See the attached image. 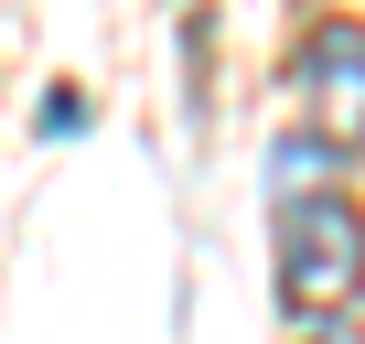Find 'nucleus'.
<instances>
[{"label":"nucleus","mask_w":365,"mask_h":344,"mask_svg":"<svg viewBox=\"0 0 365 344\" xmlns=\"http://www.w3.org/2000/svg\"><path fill=\"white\" fill-rule=\"evenodd\" d=\"M269 237H279V301H290L301 323L354 312V290H365V205H354V194L279 205V216H269Z\"/></svg>","instance_id":"f257e3e1"},{"label":"nucleus","mask_w":365,"mask_h":344,"mask_svg":"<svg viewBox=\"0 0 365 344\" xmlns=\"http://www.w3.org/2000/svg\"><path fill=\"white\" fill-rule=\"evenodd\" d=\"M290 97H301V129L322 140H365V22H312L290 44Z\"/></svg>","instance_id":"f03ea898"},{"label":"nucleus","mask_w":365,"mask_h":344,"mask_svg":"<svg viewBox=\"0 0 365 344\" xmlns=\"http://www.w3.org/2000/svg\"><path fill=\"white\" fill-rule=\"evenodd\" d=\"M344 140H322V129H279L269 140V216L279 205H312V194H344Z\"/></svg>","instance_id":"7ed1b4c3"},{"label":"nucleus","mask_w":365,"mask_h":344,"mask_svg":"<svg viewBox=\"0 0 365 344\" xmlns=\"http://www.w3.org/2000/svg\"><path fill=\"white\" fill-rule=\"evenodd\" d=\"M290 344H365V333H354V312H333V323H301Z\"/></svg>","instance_id":"20e7f679"}]
</instances>
